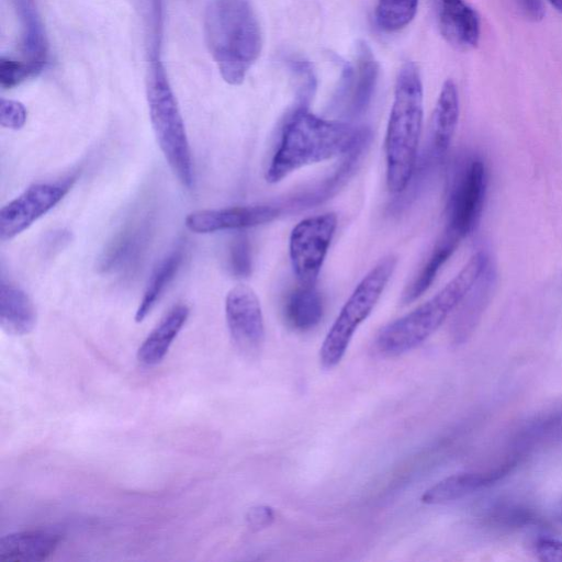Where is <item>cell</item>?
Segmentation results:
<instances>
[{"instance_id":"obj_27","label":"cell","mask_w":562,"mask_h":562,"mask_svg":"<svg viewBox=\"0 0 562 562\" xmlns=\"http://www.w3.org/2000/svg\"><path fill=\"white\" fill-rule=\"evenodd\" d=\"M27 119L25 106L15 100H0V124L10 130H20L24 126Z\"/></svg>"},{"instance_id":"obj_6","label":"cell","mask_w":562,"mask_h":562,"mask_svg":"<svg viewBox=\"0 0 562 562\" xmlns=\"http://www.w3.org/2000/svg\"><path fill=\"white\" fill-rule=\"evenodd\" d=\"M397 258L387 255L380 259L357 284L339 311L319 349L321 366L330 370L346 355L358 327L369 317L389 283Z\"/></svg>"},{"instance_id":"obj_14","label":"cell","mask_w":562,"mask_h":562,"mask_svg":"<svg viewBox=\"0 0 562 562\" xmlns=\"http://www.w3.org/2000/svg\"><path fill=\"white\" fill-rule=\"evenodd\" d=\"M516 460H509L485 471H468L449 475L437 482L422 495L427 505H441L462 499L498 482L516 467Z\"/></svg>"},{"instance_id":"obj_4","label":"cell","mask_w":562,"mask_h":562,"mask_svg":"<svg viewBox=\"0 0 562 562\" xmlns=\"http://www.w3.org/2000/svg\"><path fill=\"white\" fill-rule=\"evenodd\" d=\"M488 261L486 254H474L432 297L383 326L374 339L376 352L383 357H397L425 342L461 304Z\"/></svg>"},{"instance_id":"obj_3","label":"cell","mask_w":562,"mask_h":562,"mask_svg":"<svg viewBox=\"0 0 562 562\" xmlns=\"http://www.w3.org/2000/svg\"><path fill=\"white\" fill-rule=\"evenodd\" d=\"M423 83L417 66L406 61L398 70L384 139L386 187L405 191L417 167L423 127Z\"/></svg>"},{"instance_id":"obj_1","label":"cell","mask_w":562,"mask_h":562,"mask_svg":"<svg viewBox=\"0 0 562 562\" xmlns=\"http://www.w3.org/2000/svg\"><path fill=\"white\" fill-rule=\"evenodd\" d=\"M369 139L367 128L319 117L306 105H299L283 124L266 180L280 182L302 167L346 156Z\"/></svg>"},{"instance_id":"obj_11","label":"cell","mask_w":562,"mask_h":562,"mask_svg":"<svg viewBox=\"0 0 562 562\" xmlns=\"http://www.w3.org/2000/svg\"><path fill=\"white\" fill-rule=\"evenodd\" d=\"M225 316L237 349L248 357L258 355L265 342V323L255 291L245 284L231 289L225 299Z\"/></svg>"},{"instance_id":"obj_7","label":"cell","mask_w":562,"mask_h":562,"mask_svg":"<svg viewBox=\"0 0 562 562\" xmlns=\"http://www.w3.org/2000/svg\"><path fill=\"white\" fill-rule=\"evenodd\" d=\"M487 189L484 161L470 157L454 172L446 205L445 232L462 240L477 226Z\"/></svg>"},{"instance_id":"obj_15","label":"cell","mask_w":562,"mask_h":562,"mask_svg":"<svg viewBox=\"0 0 562 562\" xmlns=\"http://www.w3.org/2000/svg\"><path fill=\"white\" fill-rule=\"evenodd\" d=\"M438 20L442 36L453 47L469 50L479 44L480 18L465 0H438Z\"/></svg>"},{"instance_id":"obj_12","label":"cell","mask_w":562,"mask_h":562,"mask_svg":"<svg viewBox=\"0 0 562 562\" xmlns=\"http://www.w3.org/2000/svg\"><path fill=\"white\" fill-rule=\"evenodd\" d=\"M460 113L459 93L453 80L447 79L434 108L426 151L420 171L439 164L447 155L457 130Z\"/></svg>"},{"instance_id":"obj_17","label":"cell","mask_w":562,"mask_h":562,"mask_svg":"<svg viewBox=\"0 0 562 562\" xmlns=\"http://www.w3.org/2000/svg\"><path fill=\"white\" fill-rule=\"evenodd\" d=\"M60 542L50 530H27L0 539V562H42L49 559Z\"/></svg>"},{"instance_id":"obj_31","label":"cell","mask_w":562,"mask_h":562,"mask_svg":"<svg viewBox=\"0 0 562 562\" xmlns=\"http://www.w3.org/2000/svg\"><path fill=\"white\" fill-rule=\"evenodd\" d=\"M71 239L69 232L65 229L52 232L44 240L45 251H56L63 249Z\"/></svg>"},{"instance_id":"obj_32","label":"cell","mask_w":562,"mask_h":562,"mask_svg":"<svg viewBox=\"0 0 562 562\" xmlns=\"http://www.w3.org/2000/svg\"><path fill=\"white\" fill-rule=\"evenodd\" d=\"M547 1L562 14V0H547Z\"/></svg>"},{"instance_id":"obj_28","label":"cell","mask_w":562,"mask_h":562,"mask_svg":"<svg viewBox=\"0 0 562 562\" xmlns=\"http://www.w3.org/2000/svg\"><path fill=\"white\" fill-rule=\"evenodd\" d=\"M535 555L541 561L562 562V541L550 537H540L533 544Z\"/></svg>"},{"instance_id":"obj_19","label":"cell","mask_w":562,"mask_h":562,"mask_svg":"<svg viewBox=\"0 0 562 562\" xmlns=\"http://www.w3.org/2000/svg\"><path fill=\"white\" fill-rule=\"evenodd\" d=\"M36 310L30 296L18 285L0 281V325L9 335L23 336L33 330Z\"/></svg>"},{"instance_id":"obj_29","label":"cell","mask_w":562,"mask_h":562,"mask_svg":"<svg viewBox=\"0 0 562 562\" xmlns=\"http://www.w3.org/2000/svg\"><path fill=\"white\" fill-rule=\"evenodd\" d=\"M274 518L271 507L266 505H258L250 508L246 515V521L249 528L260 530L268 527Z\"/></svg>"},{"instance_id":"obj_21","label":"cell","mask_w":562,"mask_h":562,"mask_svg":"<svg viewBox=\"0 0 562 562\" xmlns=\"http://www.w3.org/2000/svg\"><path fill=\"white\" fill-rule=\"evenodd\" d=\"M323 315V299L315 285H300L288 295L284 316L292 328L311 330L321 323Z\"/></svg>"},{"instance_id":"obj_25","label":"cell","mask_w":562,"mask_h":562,"mask_svg":"<svg viewBox=\"0 0 562 562\" xmlns=\"http://www.w3.org/2000/svg\"><path fill=\"white\" fill-rule=\"evenodd\" d=\"M228 268L235 278L245 279L251 274L252 259L250 244L248 238L243 234L237 235L229 246Z\"/></svg>"},{"instance_id":"obj_23","label":"cell","mask_w":562,"mask_h":562,"mask_svg":"<svg viewBox=\"0 0 562 562\" xmlns=\"http://www.w3.org/2000/svg\"><path fill=\"white\" fill-rule=\"evenodd\" d=\"M182 245L173 248L153 270L135 313V322H143L154 308L168 284L175 279L183 261Z\"/></svg>"},{"instance_id":"obj_10","label":"cell","mask_w":562,"mask_h":562,"mask_svg":"<svg viewBox=\"0 0 562 562\" xmlns=\"http://www.w3.org/2000/svg\"><path fill=\"white\" fill-rule=\"evenodd\" d=\"M379 76V64L369 47L361 41L356 44L351 61L342 69L335 95V106L346 116H358L369 106Z\"/></svg>"},{"instance_id":"obj_26","label":"cell","mask_w":562,"mask_h":562,"mask_svg":"<svg viewBox=\"0 0 562 562\" xmlns=\"http://www.w3.org/2000/svg\"><path fill=\"white\" fill-rule=\"evenodd\" d=\"M34 76L25 61L5 56L0 58V86L2 88H13Z\"/></svg>"},{"instance_id":"obj_5","label":"cell","mask_w":562,"mask_h":562,"mask_svg":"<svg viewBox=\"0 0 562 562\" xmlns=\"http://www.w3.org/2000/svg\"><path fill=\"white\" fill-rule=\"evenodd\" d=\"M154 34L149 50L146 95L157 143L179 181L191 189L194 171L184 122L161 58L162 8H153Z\"/></svg>"},{"instance_id":"obj_33","label":"cell","mask_w":562,"mask_h":562,"mask_svg":"<svg viewBox=\"0 0 562 562\" xmlns=\"http://www.w3.org/2000/svg\"><path fill=\"white\" fill-rule=\"evenodd\" d=\"M557 513H558V517H559V519H560V520H561V522H562V501L559 503V506H558Z\"/></svg>"},{"instance_id":"obj_18","label":"cell","mask_w":562,"mask_h":562,"mask_svg":"<svg viewBox=\"0 0 562 562\" xmlns=\"http://www.w3.org/2000/svg\"><path fill=\"white\" fill-rule=\"evenodd\" d=\"M147 221L131 223L106 245L98 259V270L104 273L121 271L139 256L149 233Z\"/></svg>"},{"instance_id":"obj_2","label":"cell","mask_w":562,"mask_h":562,"mask_svg":"<svg viewBox=\"0 0 562 562\" xmlns=\"http://www.w3.org/2000/svg\"><path fill=\"white\" fill-rule=\"evenodd\" d=\"M204 35L222 78L240 85L262 48L260 24L249 0H210Z\"/></svg>"},{"instance_id":"obj_8","label":"cell","mask_w":562,"mask_h":562,"mask_svg":"<svg viewBox=\"0 0 562 562\" xmlns=\"http://www.w3.org/2000/svg\"><path fill=\"white\" fill-rule=\"evenodd\" d=\"M337 228L333 212L300 221L291 231L289 256L301 285H315Z\"/></svg>"},{"instance_id":"obj_13","label":"cell","mask_w":562,"mask_h":562,"mask_svg":"<svg viewBox=\"0 0 562 562\" xmlns=\"http://www.w3.org/2000/svg\"><path fill=\"white\" fill-rule=\"evenodd\" d=\"M280 213L272 205H246L225 209L199 210L184 218L186 227L198 234L226 229H244L272 222Z\"/></svg>"},{"instance_id":"obj_9","label":"cell","mask_w":562,"mask_h":562,"mask_svg":"<svg viewBox=\"0 0 562 562\" xmlns=\"http://www.w3.org/2000/svg\"><path fill=\"white\" fill-rule=\"evenodd\" d=\"M75 178L30 186L0 210V239L10 240L49 212L68 193Z\"/></svg>"},{"instance_id":"obj_16","label":"cell","mask_w":562,"mask_h":562,"mask_svg":"<svg viewBox=\"0 0 562 562\" xmlns=\"http://www.w3.org/2000/svg\"><path fill=\"white\" fill-rule=\"evenodd\" d=\"M21 27L22 60L37 76L47 63L48 42L35 0H10Z\"/></svg>"},{"instance_id":"obj_24","label":"cell","mask_w":562,"mask_h":562,"mask_svg":"<svg viewBox=\"0 0 562 562\" xmlns=\"http://www.w3.org/2000/svg\"><path fill=\"white\" fill-rule=\"evenodd\" d=\"M419 0H378L375 22L384 32H397L416 15Z\"/></svg>"},{"instance_id":"obj_30","label":"cell","mask_w":562,"mask_h":562,"mask_svg":"<svg viewBox=\"0 0 562 562\" xmlns=\"http://www.w3.org/2000/svg\"><path fill=\"white\" fill-rule=\"evenodd\" d=\"M522 14L532 21H539L544 15L542 0H515Z\"/></svg>"},{"instance_id":"obj_22","label":"cell","mask_w":562,"mask_h":562,"mask_svg":"<svg viewBox=\"0 0 562 562\" xmlns=\"http://www.w3.org/2000/svg\"><path fill=\"white\" fill-rule=\"evenodd\" d=\"M461 241L443 232L434 249L414 278L409 286L403 292L402 303L409 304L420 297L432 284L443 265L449 260Z\"/></svg>"},{"instance_id":"obj_20","label":"cell","mask_w":562,"mask_h":562,"mask_svg":"<svg viewBox=\"0 0 562 562\" xmlns=\"http://www.w3.org/2000/svg\"><path fill=\"white\" fill-rule=\"evenodd\" d=\"M186 304H177L160 319L137 350V359L145 366L159 363L189 316Z\"/></svg>"}]
</instances>
